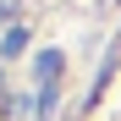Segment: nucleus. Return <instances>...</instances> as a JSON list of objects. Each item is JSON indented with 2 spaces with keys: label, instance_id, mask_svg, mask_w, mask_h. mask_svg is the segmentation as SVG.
<instances>
[{
  "label": "nucleus",
  "instance_id": "obj_1",
  "mask_svg": "<svg viewBox=\"0 0 121 121\" xmlns=\"http://www.w3.org/2000/svg\"><path fill=\"white\" fill-rule=\"evenodd\" d=\"M55 77H60V55H55V50H44V55H39V88H50Z\"/></svg>",
  "mask_w": 121,
  "mask_h": 121
},
{
  "label": "nucleus",
  "instance_id": "obj_2",
  "mask_svg": "<svg viewBox=\"0 0 121 121\" xmlns=\"http://www.w3.org/2000/svg\"><path fill=\"white\" fill-rule=\"evenodd\" d=\"M22 50H28V28H11L0 39V55H22Z\"/></svg>",
  "mask_w": 121,
  "mask_h": 121
}]
</instances>
